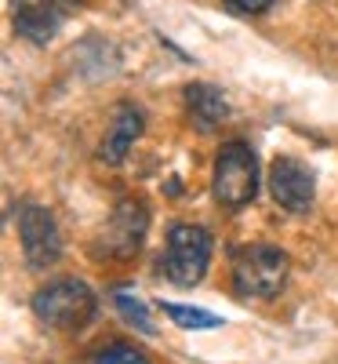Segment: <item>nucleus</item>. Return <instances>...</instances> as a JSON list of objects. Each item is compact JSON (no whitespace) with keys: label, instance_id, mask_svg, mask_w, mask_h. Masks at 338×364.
Returning <instances> with one entry per match:
<instances>
[{"label":"nucleus","instance_id":"nucleus-3","mask_svg":"<svg viewBox=\"0 0 338 364\" xmlns=\"http://www.w3.org/2000/svg\"><path fill=\"white\" fill-rule=\"evenodd\" d=\"M211 262V233L193 223H178L168 230V252L160 259L164 277L178 288H193L204 281Z\"/></svg>","mask_w":338,"mask_h":364},{"label":"nucleus","instance_id":"nucleus-4","mask_svg":"<svg viewBox=\"0 0 338 364\" xmlns=\"http://www.w3.org/2000/svg\"><path fill=\"white\" fill-rule=\"evenodd\" d=\"M214 200L226 208H244L251 204L258 193V161L251 154V146L244 142H226L214 161V178H211Z\"/></svg>","mask_w":338,"mask_h":364},{"label":"nucleus","instance_id":"nucleus-14","mask_svg":"<svg viewBox=\"0 0 338 364\" xmlns=\"http://www.w3.org/2000/svg\"><path fill=\"white\" fill-rule=\"evenodd\" d=\"M229 4V11H236V15H262L273 0H226Z\"/></svg>","mask_w":338,"mask_h":364},{"label":"nucleus","instance_id":"nucleus-7","mask_svg":"<svg viewBox=\"0 0 338 364\" xmlns=\"http://www.w3.org/2000/svg\"><path fill=\"white\" fill-rule=\"evenodd\" d=\"M146 223H149L146 204H142V200H124V204H120V208L113 211V219H109V226H106V233H102L106 252H109V255H116V259L135 255V252L142 248Z\"/></svg>","mask_w":338,"mask_h":364},{"label":"nucleus","instance_id":"nucleus-2","mask_svg":"<svg viewBox=\"0 0 338 364\" xmlns=\"http://www.w3.org/2000/svg\"><path fill=\"white\" fill-rule=\"evenodd\" d=\"M288 281V255L273 245H248L233 255V288L244 299H273Z\"/></svg>","mask_w":338,"mask_h":364},{"label":"nucleus","instance_id":"nucleus-8","mask_svg":"<svg viewBox=\"0 0 338 364\" xmlns=\"http://www.w3.org/2000/svg\"><path fill=\"white\" fill-rule=\"evenodd\" d=\"M11 8H15V29L33 44H48L66 15L62 0H11Z\"/></svg>","mask_w":338,"mask_h":364},{"label":"nucleus","instance_id":"nucleus-10","mask_svg":"<svg viewBox=\"0 0 338 364\" xmlns=\"http://www.w3.org/2000/svg\"><path fill=\"white\" fill-rule=\"evenodd\" d=\"M186 109L193 117V124L200 132H214L229 117V106H226V95L211 84H190L186 87Z\"/></svg>","mask_w":338,"mask_h":364},{"label":"nucleus","instance_id":"nucleus-1","mask_svg":"<svg viewBox=\"0 0 338 364\" xmlns=\"http://www.w3.org/2000/svg\"><path fill=\"white\" fill-rule=\"evenodd\" d=\"M99 310V299L84 281H51L44 284L37 295H33V314L40 324L48 328H62V331H73V328H84Z\"/></svg>","mask_w":338,"mask_h":364},{"label":"nucleus","instance_id":"nucleus-6","mask_svg":"<svg viewBox=\"0 0 338 364\" xmlns=\"http://www.w3.org/2000/svg\"><path fill=\"white\" fill-rule=\"evenodd\" d=\"M269 193L288 211H310V204L317 197V178L302 161L276 157L273 168H269Z\"/></svg>","mask_w":338,"mask_h":364},{"label":"nucleus","instance_id":"nucleus-11","mask_svg":"<svg viewBox=\"0 0 338 364\" xmlns=\"http://www.w3.org/2000/svg\"><path fill=\"white\" fill-rule=\"evenodd\" d=\"M113 302H116L120 317H124L128 324H135L142 336H157V328H153V317H149V310H146V302H142L135 291L116 288V291H113Z\"/></svg>","mask_w":338,"mask_h":364},{"label":"nucleus","instance_id":"nucleus-5","mask_svg":"<svg viewBox=\"0 0 338 364\" xmlns=\"http://www.w3.org/2000/svg\"><path fill=\"white\" fill-rule=\"evenodd\" d=\"M18 237L26 262L33 269H48L62 255V240H58V226L51 219V211L40 204H22L18 208Z\"/></svg>","mask_w":338,"mask_h":364},{"label":"nucleus","instance_id":"nucleus-13","mask_svg":"<svg viewBox=\"0 0 338 364\" xmlns=\"http://www.w3.org/2000/svg\"><path fill=\"white\" fill-rule=\"evenodd\" d=\"M91 364H149V360L131 343H106L95 357H91Z\"/></svg>","mask_w":338,"mask_h":364},{"label":"nucleus","instance_id":"nucleus-12","mask_svg":"<svg viewBox=\"0 0 338 364\" xmlns=\"http://www.w3.org/2000/svg\"><path fill=\"white\" fill-rule=\"evenodd\" d=\"M160 310L186 331H204V328H222V317H214L207 310H197V306H175V302H160Z\"/></svg>","mask_w":338,"mask_h":364},{"label":"nucleus","instance_id":"nucleus-9","mask_svg":"<svg viewBox=\"0 0 338 364\" xmlns=\"http://www.w3.org/2000/svg\"><path fill=\"white\" fill-rule=\"evenodd\" d=\"M142 135V113L135 106H116L113 113V124H109V135L102 139L99 146V157L106 164H120L128 157V149L135 146V139Z\"/></svg>","mask_w":338,"mask_h":364}]
</instances>
